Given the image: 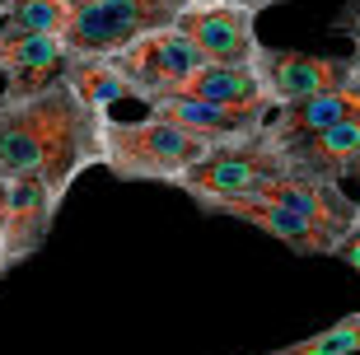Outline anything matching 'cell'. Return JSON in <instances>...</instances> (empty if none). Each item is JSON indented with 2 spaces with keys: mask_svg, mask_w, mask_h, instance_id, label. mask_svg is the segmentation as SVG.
I'll list each match as a JSON object with an SVG mask.
<instances>
[{
  "mask_svg": "<svg viewBox=\"0 0 360 355\" xmlns=\"http://www.w3.org/2000/svg\"><path fill=\"white\" fill-rule=\"evenodd\" d=\"M112 112H94L66 75L47 89H0V178H47L66 197L84 169L103 164V127Z\"/></svg>",
  "mask_w": 360,
  "mask_h": 355,
  "instance_id": "cell-1",
  "label": "cell"
},
{
  "mask_svg": "<svg viewBox=\"0 0 360 355\" xmlns=\"http://www.w3.org/2000/svg\"><path fill=\"white\" fill-rule=\"evenodd\" d=\"M215 141L187 131L178 122L146 112L141 122L108 117L103 127V169L122 183H169L178 187L187 173L197 169Z\"/></svg>",
  "mask_w": 360,
  "mask_h": 355,
  "instance_id": "cell-2",
  "label": "cell"
},
{
  "mask_svg": "<svg viewBox=\"0 0 360 355\" xmlns=\"http://www.w3.org/2000/svg\"><path fill=\"white\" fill-rule=\"evenodd\" d=\"M70 5V28L66 42L70 52H117L122 42L141 38L150 28L178 24L187 10L201 5H253L257 14L285 0H66Z\"/></svg>",
  "mask_w": 360,
  "mask_h": 355,
  "instance_id": "cell-3",
  "label": "cell"
},
{
  "mask_svg": "<svg viewBox=\"0 0 360 355\" xmlns=\"http://www.w3.org/2000/svg\"><path fill=\"white\" fill-rule=\"evenodd\" d=\"M290 169H300L290 145L281 141V136H271V122H267L253 136L211 145L206 159L178 183V192L192 201H201V197H257L271 178H281V173H290Z\"/></svg>",
  "mask_w": 360,
  "mask_h": 355,
  "instance_id": "cell-4",
  "label": "cell"
},
{
  "mask_svg": "<svg viewBox=\"0 0 360 355\" xmlns=\"http://www.w3.org/2000/svg\"><path fill=\"white\" fill-rule=\"evenodd\" d=\"M108 56H112V66L122 75L131 79V98H141V103L160 98V93H174L197 66H206V56L192 47V38L178 24L150 28V33L122 42L117 52H108Z\"/></svg>",
  "mask_w": 360,
  "mask_h": 355,
  "instance_id": "cell-5",
  "label": "cell"
},
{
  "mask_svg": "<svg viewBox=\"0 0 360 355\" xmlns=\"http://www.w3.org/2000/svg\"><path fill=\"white\" fill-rule=\"evenodd\" d=\"M197 211L206 215H229V220H243L271 234L276 243H285L290 252L300 257H333L337 252V238L347 229H328V224L309 220V215L290 211V206H276V201H262V197H201Z\"/></svg>",
  "mask_w": 360,
  "mask_h": 355,
  "instance_id": "cell-6",
  "label": "cell"
},
{
  "mask_svg": "<svg viewBox=\"0 0 360 355\" xmlns=\"http://www.w3.org/2000/svg\"><path fill=\"white\" fill-rule=\"evenodd\" d=\"M178 28L192 38V47L206 61H220V66H262L267 42L257 38L253 5H201V10H187L178 19Z\"/></svg>",
  "mask_w": 360,
  "mask_h": 355,
  "instance_id": "cell-7",
  "label": "cell"
},
{
  "mask_svg": "<svg viewBox=\"0 0 360 355\" xmlns=\"http://www.w3.org/2000/svg\"><path fill=\"white\" fill-rule=\"evenodd\" d=\"M150 112L178 122L187 131L206 136V141H239V136H253L262 131L276 112V103H206V98H183V93H160L150 98Z\"/></svg>",
  "mask_w": 360,
  "mask_h": 355,
  "instance_id": "cell-8",
  "label": "cell"
},
{
  "mask_svg": "<svg viewBox=\"0 0 360 355\" xmlns=\"http://www.w3.org/2000/svg\"><path fill=\"white\" fill-rule=\"evenodd\" d=\"M356 75L351 56H309V52H285V47H267L262 52V79H267L276 108L314 98L323 89H337Z\"/></svg>",
  "mask_w": 360,
  "mask_h": 355,
  "instance_id": "cell-9",
  "label": "cell"
},
{
  "mask_svg": "<svg viewBox=\"0 0 360 355\" xmlns=\"http://www.w3.org/2000/svg\"><path fill=\"white\" fill-rule=\"evenodd\" d=\"M10 183V234H5V262L19 266L28 262L33 252L47 243V234H52V220L56 211H61V192H56L47 178H33V173H24V178H5Z\"/></svg>",
  "mask_w": 360,
  "mask_h": 355,
  "instance_id": "cell-10",
  "label": "cell"
},
{
  "mask_svg": "<svg viewBox=\"0 0 360 355\" xmlns=\"http://www.w3.org/2000/svg\"><path fill=\"white\" fill-rule=\"evenodd\" d=\"M70 42L66 33H28V38H0V79L10 93L47 89L66 75Z\"/></svg>",
  "mask_w": 360,
  "mask_h": 355,
  "instance_id": "cell-11",
  "label": "cell"
},
{
  "mask_svg": "<svg viewBox=\"0 0 360 355\" xmlns=\"http://www.w3.org/2000/svg\"><path fill=\"white\" fill-rule=\"evenodd\" d=\"M360 117V75H351L347 84L337 89H323L314 98H300V103H285L271 112V136L281 141H300L309 131H323V127H337V122Z\"/></svg>",
  "mask_w": 360,
  "mask_h": 355,
  "instance_id": "cell-12",
  "label": "cell"
},
{
  "mask_svg": "<svg viewBox=\"0 0 360 355\" xmlns=\"http://www.w3.org/2000/svg\"><path fill=\"white\" fill-rule=\"evenodd\" d=\"M290 145L295 164L304 173H319V178H333V183H347V173L356 169L360 159V117L337 122V127H323V131H309Z\"/></svg>",
  "mask_w": 360,
  "mask_h": 355,
  "instance_id": "cell-13",
  "label": "cell"
},
{
  "mask_svg": "<svg viewBox=\"0 0 360 355\" xmlns=\"http://www.w3.org/2000/svg\"><path fill=\"white\" fill-rule=\"evenodd\" d=\"M174 93L206 98V103H276L267 79H262V66H220V61L197 66Z\"/></svg>",
  "mask_w": 360,
  "mask_h": 355,
  "instance_id": "cell-14",
  "label": "cell"
},
{
  "mask_svg": "<svg viewBox=\"0 0 360 355\" xmlns=\"http://www.w3.org/2000/svg\"><path fill=\"white\" fill-rule=\"evenodd\" d=\"M66 84L80 93L94 112H112L122 98H131V79L112 66L108 52H70Z\"/></svg>",
  "mask_w": 360,
  "mask_h": 355,
  "instance_id": "cell-15",
  "label": "cell"
},
{
  "mask_svg": "<svg viewBox=\"0 0 360 355\" xmlns=\"http://www.w3.org/2000/svg\"><path fill=\"white\" fill-rule=\"evenodd\" d=\"M70 5L66 0H14L0 14V38H28V33H66Z\"/></svg>",
  "mask_w": 360,
  "mask_h": 355,
  "instance_id": "cell-16",
  "label": "cell"
},
{
  "mask_svg": "<svg viewBox=\"0 0 360 355\" xmlns=\"http://www.w3.org/2000/svg\"><path fill=\"white\" fill-rule=\"evenodd\" d=\"M356 351H360V314L342 318V323L314 332L295 346H276V351H262V355H356Z\"/></svg>",
  "mask_w": 360,
  "mask_h": 355,
  "instance_id": "cell-17",
  "label": "cell"
},
{
  "mask_svg": "<svg viewBox=\"0 0 360 355\" xmlns=\"http://www.w3.org/2000/svg\"><path fill=\"white\" fill-rule=\"evenodd\" d=\"M337 262H347V271H360V220L351 224L347 234L337 238V252H333Z\"/></svg>",
  "mask_w": 360,
  "mask_h": 355,
  "instance_id": "cell-18",
  "label": "cell"
},
{
  "mask_svg": "<svg viewBox=\"0 0 360 355\" xmlns=\"http://www.w3.org/2000/svg\"><path fill=\"white\" fill-rule=\"evenodd\" d=\"M337 33H347L351 38V47H360V0H347V10L337 14Z\"/></svg>",
  "mask_w": 360,
  "mask_h": 355,
  "instance_id": "cell-19",
  "label": "cell"
},
{
  "mask_svg": "<svg viewBox=\"0 0 360 355\" xmlns=\"http://www.w3.org/2000/svg\"><path fill=\"white\" fill-rule=\"evenodd\" d=\"M5 234H10V183L0 178V262H5Z\"/></svg>",
  "mask_w": 360,
  "mask_h": 355,
  "instance_id": "cell-20",
  "label": "cell"
},
{
  "mask_svg": "<svg viewBox=\"0 0 360 355\" xmlns=\"http://www.w3.org/2000/svg\"><path fill=\"white\" fill-rule=\"evenodd\" d=\"M347 183H351V197H356V206H360V159H356V169L347 173Z\"/></svg>",
  "mask_w": 360,
  "mask_h": 355,
  "instance_id": "cell-21",
  "label": "cell"
},
{
  "mask_svg": "<svg viewBox=\"0 0 360 355\" xmlns=\"http://www.w3.org/2000/svg\"><path fill=\"white\" fill-rule=\"evenodd\" d=\"M351 61H356V75H360V47H351Z\"/></svg>",
  "mask_w": 360,
  "mask_h": 355,
  "instance_id": "cell-22",
  "label": "cell"
},
{
  "mask_svg": "<svg viewBox=\"0 0 360 355\" xmlns=\"http://www.w3.org/2000/svg\"><path fill=\"white\" fill-rule=\"evenodd\" d=\"M5 271H10V266H5V262H0V276H5Z\"/></svg>",
  "mask_w": 360,
  "mask_h": 355,
  "instance_id": "cell-23",
  "label": "cell"
},
{
  "mask_svg": "<svg viewBox=\"0 0 360 355\" xmlns=\"http://www.w3.org/2000/svg\"><path fill=\"white\" fill-rule=\"evenodd\" d=\"M5 5H14V0H0V10H5Z\"/></svg>",
  "mask_w": 360,
  "mask_h": 355,
  "instance_id": "cell-24",
  "label": "cell"
},
{
  "mask_svg": "<svg viewBox=\"0 0 360 355\" xmlns=\"http://www.w3.org/2000/svg\"><path fill=\"white\" fill-rule=\"evenodd\" d=\"M0 14H5V10H0Z\"/></svg>",
  "mask_w": 360,
  "mask_h": 355,
  "instance_id": "cell-25",
  "label": "cell"
}]
</instances>
